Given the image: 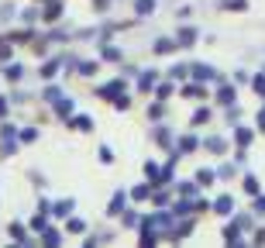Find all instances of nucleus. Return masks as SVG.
Here are the masks:
<instances>
[{"label":"nucleus","mask_w":265,"mask_h":248,"mask_svg":"<svg viewBox=\"0 0 265 248\" xmlns=\"http://www.w3.org/2000/svg\"><path fill=\"white\" fill-rule=\"evenodd\" d=\"M213 207H217V214H231V197H220Z\"/></svg>","instance_id":"20e7f679"},{"label":"nucleus","mask_w":265,"mask_h":248,"mask_svg":"<svg viewBox=\"0 0 265 248\" xmlns=\"http://www.w3.org/2000/svg\"><path fill=\"white\" fill-rule=\"evenodd\" d=\"M183 97H203V86H197V83H190V86L183 90Z\"/></svg>","instance_id":"423d86ee"},{"label":"nucleus","mask_w":265,"mask_h":248,"mask_svg":"<svg viewBox=\"0 0 265 248\" xmlns=\"http://www.w3.org/2000/svg\"><path fill=\"white\" fill-rule=\"evenodd\" d=\"M231 100H234V90L224 86V90H220V103H231Z\"/></svg>","instance_id":"6e6552de"},{"label":"nucleus","mask_w":265,"mask_h":248,"mask_svg":"<svg viewBox=\"0 0 265 248\" xmlns=\"http://www.w3.org/2000/svg\"><path fill=\"white\" fill-rule=\"evenodd\" d=\"M10 235H14L17 242H24V228H21V224H10Z\"/></svg>","instance_id":"9b49d317"},{"label":"nucleus","mask_w":265,"mask_h":248,"mask_svg":"<svg viewBox=\"0 0 265 248\" xmlns=\"http://www.w3.org/2000/svg\"><path fill=\"white\" fill-rule=\"evenodd\" d=\"M93 69H97L93 62H83V66H79V73H83V76H93Z\"/></svg>","instance_id":"4468645a"},{"label":"nucleus","mask_w":265,"mask_h":248,"mask_svg":"<svg viewBox=\"0 0 265 248\" xmlns=\"http://www.w3.org/2000/svg\"><path fill=\"white\" fill-rule=\"evenodd\" d=\"M207 149H210V152H224V142H220V138H210Z\"/></svg>","instance_id":"1a4fd4ad"},{"label":"nucleus","mask_w":265,"mask_h":248,"mask_svg":"<svg viewBox=\"0 0 265 248\" xmlns=\"http://www.w3.org/2000/svg\"><path fill=\"white\" fill-rule=\"evenodd\" d=\"M197 149V138H183V152H193Z\"/></svg>","instance_id":"2eb2a0df"},{"label":"nucleus","mask_w":265,"mask_h":248,"mask_svg":"<svg viewBox=\"0 0 265 248\" xmlns=\"http://www.w3.org/2000/svg\"><path fill=\"white\" fill-rule=\"evenodd\" d=\"M121 90H124V83H107V86H100V90H97V93H100V97H104V100H114V97H117V93H121Z\"/></svg>","instance_id":"f257e3e1"},{"label":"nucleus","mask_w":265,"mask_h":248,"mask_svg":"<svg viewBox=\"0 0 265 248\" xmlns=\"http://www.w3.org/2000/svg\"><path fill=\"white\" fill-rule=\"evenodd\" d=\"M72 128H79V131H90L93 124H90V117H72Z\"/></svg>","instance_id":"39448f33"},{"label":"nucleus","mask_w":265,"mask_h":248,"mask_svg":"<svg viewBox=\"0 0 265 248\" xmlns=\"http://www.w3.org/2000/svg\"><path fill=\"white\" fill-rule=\"evenodd\" d=\"M193 73H197L200 80H210V76H213V73H210V69H207V66H197V69H193Z\"/></svg>","instance_id":"ddd939ff"},{"label":"nucleus","mask_w":265,"mask_h":248,"mask_svg":"<svg viewBox=\"0 0 265 248\" xmlns=\"http://www.w3.org/2000/svg\"><path fill=\"white\" fill-rule=\"evenodd\" d=\"M138 14H152V0H138Z\"/></svg>","instance_id":"f8f14e48"},{"label":"nucleus","mask_w":265,"mask_h":248,"mask_svg":"<svg viewBox=\"0 0 265 248\" xmlns=\"http://www.w3.org/2000/svg\"><path fill=\"white\" fill-rule=\"evenodd\" d=\"M69 210H72V200H62V203H59V207H55V214H59V217H66Z\"/></svg>","instance_id":"0eeeda50"},{"label":"nucleus","mask_w":265,"mask_h":248,"mask_svg":"<svg viewBox=\"0 0 265 248\" xmlns=\"http://www.w3.org/2000/svg\"><path fill=\"white\" fill-rule=\"evenodd\" d=\"M59 14H62V3H59V0H52V3L45 7V21H55Z\"/></svg>","instance_id":"f03ea898"},{"label":"nucleus","mask_w":265,"mask_h":248,"mask_svg":"<svg viewBox=\"0 0 265 248\" xmlns=\"http://www.w3.org/2000/svg\"><path fill=\"white\" fill-rule=\"evenodd\" d=\"M179 42H183V45H193V42H197V31H193V28H183Z\"/></svg>","instance_id":"7ed1b4c3"},{"label":"nucleus","mask_w":265,"mask_h":248,"mask_svg":"<svg viewBox=\"0 0 265 248\" xmlns=\"http://www.w3.org/2000/svg\"><path fill=\"white\" fill-rule=\"evenodd\" d=\"M224 7H231V10H241V7H245V0H224Z\"/></svg>","instance_id":"dca6fc26"},{"label":"nucleus","mask_w":265,"mask_h":248,"mask_svg":"<svg viewBox=\"0 0 265 248\" xmlns=\"http://www.w3.org/2000/svg\"><path fill=\"white\" fill-rule=\"evenodd\" d=\"M121 207H124V197H121V193H117V197H114V203H110V214H117V210H121Z\"/></svg>","instance_id":"9d476101"},{"label":"nucleus","mask_w":265,"mask_h":248,"mask_svg":"<svg viewBox=\"0 0 265 248\" xmlns=\"http://www.w3.org/2000/svg\"><path fill=\"white\" fill-rule=\"evenodd\" d=\"M3 114H7V103H3V100H0V117H3Z\"/></svg>","instance_id":"f3484780"}]
</instances>
